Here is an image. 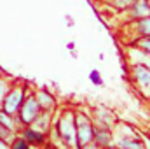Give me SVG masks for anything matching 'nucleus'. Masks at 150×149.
I'll use <instances>...</instances> for the list:
<instances>
[{
	"label": "nucleus",
	"mask_w": 150,
	"mask_h": 149,
	"mask_svg": "<svg viewBox=\"0 0 150 149\" xmlns=\"http://www.w3.org/2000/svg\"><path fill=\"white\" fill-rule=\"evenodd\" d=\"M58 132L59 135L70 144V146H75L77 144V132H75V119H74V114L68 112L67 116H63L59 119V125H58Z\"/></svg>",
	"instance_id": "nucleus-1"
},
{
	"label": "nucleus",
	"mask_w": 150,
	"mask_h": 149,
	"mask_svg": "<svg viewBox=\"0 0 150 149\" xmlns=\"http://www.w3.org/2000/svg\"><path fill=\"white\" fill-rule=\"evenodd\" d=\"M21 104H23V90H21V88L12 90V91H11L7 97H4V100H2L4 112H7V114H11V116L21 107Z\"/></svg>",
	"instance_id": "nucleus-2"
},
{
	"label": "nucleus",
	"mask_w": 150,
	"mask_h": 149,
	"mask_svg": "<svg viewBox=\"0 0 150 149\" xmlns=\"http://www.w3.org/2000/svg\"><path fill=\"white\" fill-rule=\"evenodd\" d=\"M77 139L80 144H89L93 140V126L84 116H77Z\"/></svg>",
	"instance_id": "nucleus-3"
},
{
	"label": "nucleus",
	"mask_w": 150,
	"mask_h": 149,
	"mask_svg": "<svg viewBox=\"0 0 150 149\" xmlns=\"http://www.w3.org/2000/svg\"><path fill=\"white\" fill-rule=\"evenodd\" d=\"M38 116V102L37 98H28L25 104H21V119L23 123H33V119Z\"/></svg>",
	"instance_id": "nucleus-4"
},
{
	"label": "nucleus",
	"mask_w": 150,
	"mask_h": 149,
	"mask_svg": "<svg viewBox=\"0 0 150 149\" xmlns=\"http://www.w3.org/2000/svg\"><path fill=\"white\" fill-rule=\"evenodd\" d=\"M131 12L134 18H145L150 14V5L147 0H133L131 4Z\"/></svg>",
	"instance_id": "nucleus-5"
},
{
	"label": "nucleus",
	"mask_w": 150,
	"mask_h": 149,
	"mask_svg": "<svg viewBox=\"0 0 150 149\" xmlns=\"http://www.w3.org/2000/svg\"><path fill=\"white\" fill-rule=\"evenodd\" d=\"M134 77L142 88H150V69L147 65H138L134 69Z\"/></svg>",
	"instance_id": "nucleus-6"
},
{
	"label": "nucleus",
	"mask_w": 150,
	"mask_h": 149,
	"mask_svg": "<svg viewBox=\"0 0 150 149\" xmlns=\"http://www.w3.org/2000/svg\"><path fill=\"white\" fill-rule=\"evenodd\" d=\"M25 140L33 142V144H42L44 142V135H42V132H37V130L30 128V130L25 132Z\"/></svg>",
	"instance_id": "nucleus-7"
},
{
	"label": "nucleus",
	"mask_w": 150,
	"mask_h": 149,
	"mask_svg": "<svg viewBox=\"0 0 150 149\" xmlns=\"http://www.w3.org/2000/svg\"><path fill=\"white\" fill-rule=\"evenodd\" d=\"M37 102H38V105H42V107H51L52 105V97L49 95V93H45V91H40L38 93V98H37Z\"/></svg>",
	"instance_id": "nucleus-8"
},
{
	"label": "nucleus",
	"mask_w": 150,
	"mask_h": 149,
	"mask_svg": "<svg viewBox=\"0 0 150 149\" xmlns=\"http://www.w3.org/2000/svg\"><path fill=\"white\" fill-rule=\"evenodd\" d=\"M49 123V116L47 114H42V116H37L33 119V130H45V125Z\"/></svg>",
	"instance_id": "nucleus-9"
},
{
	"label": "nucleus",
	"mask_w": 150,
	"mask_h": 149,
	"mask_svg": "<svg viewBox=\"0 0 150 149\" xmlns=\"http://www.w3.org/2000/svg\"><path fill=\"white\" fill-rule=\"evenodd\" d=\"M94 137H96V140H98V144H103V146H108L110 144V133L105 130H98L96 133H93Z\"/></svg>",
	"instance_id": "nucleus-10"
},
{
	"label": "nucleus",
	"mask_w": 150,
	"mask_h": 149,
	"mask_svg": "<svg viewBox=\"0 0 150 149\" xmlns=\"http://www.w3.org/2000/svg\"><path fill=\"white\" fill-rule=\"evenodd\" d=\"M138 30H140L142 35H150V18L149 16H145V18L140 19V23H138Z\"/></svg>",
	"instance_id": "nucleus-11"
},
{
	"label": "nucleus",
	"mask_w": 150,
	"mask_h": 149,
	"mask_svg": "<svg viewBox=\"0 0 150 149\" xmlns=\"http://www.w3.org/2000/svg\"><path fill=\"white\" fill-rule=\"evenodd\" d=\"M120 148L124 149H143V146L138 140H129V139H122L120 140Z\"/></svg>",
	"instance_id": "nucleus-12"
},
{
	"label": "nucleus",
	"mask_w": 150,
	"mask_h": 149,
	"mask_svg": "<svg viewBox=\"0 0 150 149\" xmlns=\"http://www.w3.org/2000/svg\"><path fill=\"white\" fill-rule=\"evenodd\" d=\"M0 123H2L7 130H12V128H14V121L11 119V114H7V112H0Z\"/></svg>",
	"instance_id": "nucleus-13"
},
{
	"label": "nucleus",
	"mask_w": 150,
	"mask_h": 149,
	"mask_svg": "<svg viewBox=\"0 0 150 149\" xmlns=\"http://www.w3.org/2000/svg\"><path fill=\"white\" fill-rule=\"evenodd\" d=\"M138 46H140L143 51H149L150 53V35H145L142 40H138Z\"/></svg>",
	"instance_id": "nucleus-14"
},
{
	"label": "nucleus",
	"mask_w": 150,
	"mask_h": 149,
	"mask_svg": "<svg viewBox=\"0 0 150 149\" xmlns=\"http://www.w3.org/2000/svg\"><path fill=\"white\" fill-rule=\"evenodd\" d=\"M12 149H28V144H26L25 139H18V140H14Z\"/></svg>",
	"instance_id": "nucleus-15"
},
{
	"label": "nucleus",
	"mask_w": 150,
	"mask_h": 149,
	"mask_svg": "<svg viewBox=\"0 0 150 149\" xmlns=\"http://www.w3.org/2000/svg\"><path fill=\"white\" fill-rule=\"evenodd\" d=\"M89 79H91L94 84H101V77H100V74H98V70H93V72L89 74Z\"/></svg>",
	"instance_id": "nucleus-16"
},
{
	"label": "nucleus",
	"mask_w": 150,
	"mask_h": 149,
	"mask_svg": "<svg viewBox=\"0 0 150 149\" xmlns=\"http://www.w3.org/2000/svg\"><path fill=\"white\" fill-rule=\"evenodd\" d=\"M112 4L117 5V7H127V5L133 4V0H112Z\"/></svg>",
	"instance_id": "nucleus-17"
},
{
	"label": "nucleus",
	"mask_w": 150,
	"mask_h": 149,
	"mask_svg": "<svg viewBox=\"0 0 150 149\" xmlns=\"http://www.w3.org/2000/svg\"><path fill=\"white\" fill-rule=\"evenodd\" d=\"M5 93H7V84L4 81H0V104H2V100L5 97Z\"/></svg>",
	"instance_id": "nucleus-18"
},
{
	"label": "nucleus",
	"mask_w": 150,
	"mask_h": 149,
	"mask_svg": "<svg viewBox=\"0 0 150 149\" xmlns=\"http://www.w3.org/2000/svg\"><path fill=\"white\" fill-rule=\"evenodd\" d=\"M7 135H9V130L0 123V139H7Z\"/></svg>",
	"instance_id": "nucleus-19"
},
{
	"label": "nucleus",
	"mask_w": 150,
	"mask_h": 149,
	"mask_svg": "<svg viewBox=\"0 0 150 149\" xmlns=\"http://www.w3.org/2000/svg\"><path fill=\"white\" fill-rule=\"evenodd\" d=\"M0 149H9L7 144H5V140H2V139H0Z\"/></svg>",
	"instance_id": "nucleus-20"
},
{
	"label": "nucleus",
	"mask_w": 150,
	"mask_h": 149,
	"mask_svg": "<svg viewBox=\"0 0 150 149\" xmlns=\"http://www.w3.org/2000/svg\"><path fill=\"white\" fill-rule=\"evenodd\" d=\"M86 149H96V148H93V146H87V148H86Z\"/></svg>",
	"instance_id": "nucleus-21"
}]
</instances>
